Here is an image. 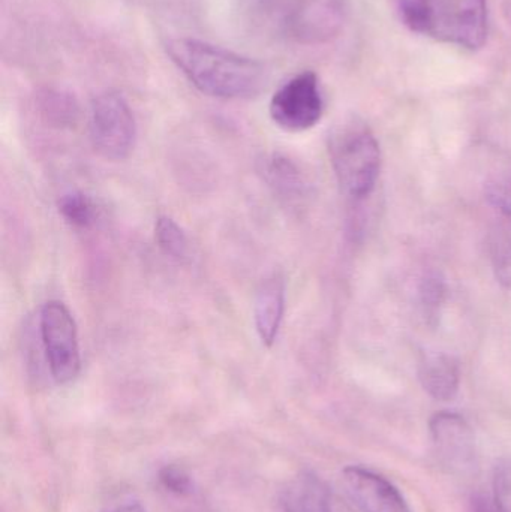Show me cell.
<instances>
[{
	"label": "cell",
	"mask_w": 511,
	"mask_h": 512,
	"mask_svg": "<svg viewBox=\"0 0 511 512\" xmlns=\"http://www.w3.org/2000/svg\"><path fill=\"white\" fill-rule=\"evenodd\" d=\"M329 156L342 192L353 200H365L380 176V144L368 123L350 116L333 126Z\"/></svg>",
	"instance_id": "cell-2"
},
{
	"label": "cell",
	"mask_w": 511,
	"mask_h": 512,
	"mask_svg": "<svg viewBox=\"0 0 511 512\" xmlns=\"http://www.w3.org/2000/svg\"><path fill=\"white\" fill-rule=\"evenodd\" d=\"M36 110L47 125L57 129L75 128L81 116L77 98L56 87H47L36 95Z\"/></svg>",
	"instance_id": "cell-14"
},
{
	"label": "cell",
	"mask_w": 511,
	"mask_h": 512,
	"mask_svg": "<svg viewBox=\"0 0 511 512\" xmlns=\"http://www.w3.org/2000/svg\"><path fill=\"white\" fill-rule=\"evenodd\" d=\"M507 12H509L511 18V5H509V8H507Z\"/></svg>",
	"instance_id": "cell-25"
},
{
	"label": "cell",
	"mask_w": 511,
	"mask_h": 512,
	"mask_svg": "<svg viewBox=\"0 0 511 512\" xmlns=\"http://www.w3.org/2000/svg\"><path fill=\"white\" fill-rule=\"evenodd\" d=\"M347 14L345 0H293L284 24L299 44L320 45L339 36Z\"/></svg>",
	"instance_id": "cell-7"
},
{
	"label": "cell",
	"mask_w": 511,
	"mask_h": 512,
	"mask_svg": "<svg viewBox=\"0 0 511 512\" xmlns=\"http://www.w3.org/2000/svg\"><path fill=\"white\" fill-rule=\"evenodd\" d=\"M432 447L449 471L470 474L477 466L476 436L468 421L456 412H437L429 421Z\"/></svg>",
	"instance_id": "cell-8"
},
{
	"label": "cell",
	"mask_w": 511,
	"mask_h": 512,
	"mask_svg": "<svg viewBox=\"0 0 511 512\" xmlns=\"http://www.w3.org/2000/svg\"><path fill=\"white\" fill-rule=\"evenodd\" d=\"M494 505L498 512H511V460L500 462L492 480Z\"/></svg>",
	"instance_id": "cell-21"
},
{
	"label": "cell",
	"mask_w": 511,
	"mask_h": 512,
	"mask_svg": "<svg viewBox=\"0 0 511 512\" xmlns=\"http://www.w3.org/2000/svg\"><path fill=\"white\" fill-rule=\"evenodd\" d=\"M501 216L489 240L492 268L497 282L504 289L511 288V216Z\"/></svg>",
	"instance_id": "cell-15"
},
{
	"label": "cell",
	"mask_w": 511,
	"mask_h": 512,
	"mask_svg": "<svg viewBox=\"0 0 511 512\" xmlns=\"http://www.w3.org/2000/svg\"><path fill=\"white\" fill-rule=\"evenodd\" d=\"M155 240L159 249L174 261L185 264L191 259V243L174 219L168 216H159L156 219Z\"/></svg>",
	"instance_id": "cell-16"
},
{
	"label": "cell",
	"mask_w": 511,
	"mask_h": 512,
	"mask_svg": "<svg viewBox=\"0 0 511 512\" xmlns=\"http://www.w3.org/2000/svg\"><path fill=\"white\" fill-rule=\"evenodd\" d=\"M59 213L66 224L77 230H89L98 219V207L89 195L71 192L59 200Z\"/></svg>",
	"instance_id": "cell-17"
},
{
	"label": "cell",
	"mask_w": 511,
	"mask_h": 512,
	"mask_svg": "<svg viewBox=\"0 0 511 512\" xmlns=\"http://www.w3.org/2000/svg\"><path fill=\"white\" fill-rule=\"evenodd\" d=\"M42 345L51 376L65 385L77 378L81 369L77 322L60 301H47L39 315Z\"/></svg>",
	"instance_id": "cell-4"
},
{
	"label": "cell",
	"mask_w": 511,
	"mask_h": 512,
	"mask_svg": "<svg viewBox=\"0 0 511 512\" xmlns=\"http://www.w3.org/2000/svg\"><path fill=\"white\" fill-rule=\"evenodd\" d=\"M420 307L423 318L431 327L440 322L441 310L447 297V285L444 277L437 271H429L423 276L419 286Z\"/></svg>",
	"instance_id": "cell-18"
},
{
	"label": "cell",
	"mask_w": 511,
	"mask_h": 512,
	"mask_svg": "<svg viewBox=\"0 0 511 512\" xmlns=\"http://www.w3.org/2000/svg\"><path fill=\"white\" fill-rule=\"evenodd\" d=\"M260 174L273 195L287 207H300L309 197V183L302 171L281 153L264 156Z\"/></svg>",
	"instance_id": "cell-11"
},
{
	"label": "cell",
	"mask_w": 511,
	"mask_h": 512,
	"mask_svg": "<svg viewBox=\"0 0 511 512\" xmlns=\"http://www.w3.org/2000/svg\"><path fill=\"white\" fill-rule=\"evenodd\" d=\"M278 501L282 512H333L329 487L311 471L291 478L279 493Z\"/></svg>",
	"instance_id": "cell-12"
},
{
	"label": "cell",
	"mask_w": 511,
	"mask_h": 512,
	"mask_svg": "<svg viewBox=\"0 0 511 512\" xmlns=\"http://www.w3.org/2000/svg\"><path fill=\"white\" fill-rule=\"evenodd\" d=\"M159 483L165 490L174 495H191L194 484L185 469L179 466L168 465L159 471Z\"/></svg>",
	"instance_id": "cell-22"
},
{
	"label": "cell",
	"mask_w": 511,
	"mask_h": 512,
	"mask_svg": "<svg viewBox=\"0 0 511 512\" xmlns=\"http://www.w3.org/2000/svg\"><path fill=\"white\" fill-rule=\"evenodd\" d=\"M423 390L438 402H452L461 385V366L449 354H428L419 364Z\"/></svg>",
	"instance_id": "cell-13"
},
{
	"label": "cell",
	"mask_w": 511,
	"mask_h": 512,
	"mask_svg": "<svg viewBox=\"0 0 511 512\" xmlns=\"http://www.w3.org/2000/svg\"><path fill=\"white\" fill-rule=\"evenodd\" d=\"M432 35L479 50L488 39V3L486 0H432Z\"/></svg>",
	"instance_id": "cell-6"
},
{
	"label": "cell",
	"mask_w": 511,
	"mask_h": 512,
	"mask_svg": "<svg viewBox=\"0 0 511 512\" xmlns=\"http://www.w3.org/2000/svg\"><path fill=\"white\" fill-rule=\"evenodd\" d=\"M108 512H146V510L138 502H129V504L120 505Z\"/></svg>",
	"instance_id": "cell-24"
},
{
	"label": "cell",
	"mask_w": 511,
	"mask_h": 512,
	"mask_svg": "<svg viewBox=\"0 0 511 512\" xmlns=\"http://www.w3.org/2000/svg\"><path fill=\"white\" fill-rule=\"evenodd\" d=\"M401 18L408 29L422 35H432L434 30V6L432 0H401Z\"/></svg>",
	"instance_id": "cell-19"
},
{
	"label": "cell",
	"mask_w": 511,
	"mask_h": 512,
	"mask_svg": "<svg viewBox=\"0 0 511 512\" xmlns=\"http://www.w3.org/2000/svg\"><path fill=\"white\" fill-rule=\"evenodd\" d=\"M90 140L107 161H125L137 141V122L128 101L119 92L101 93L90 105Z\"/></svg>",
	"instance_id": "cell-3"
},
{
	"label": "cell",
	"mask_w": 511,
	"mask_h": 512,
	"mask_svg": "<svg viewBox=\"0 0 511 512\" xmlns=\"http://www.w3.org/2000/svg\"><path fill=\"white\" fill-rule=\"evenodd\" d=\"M474 512H498L495 508L494 502H489L488 499L482 498V496H476L473 499Z\"/></svg>",
	"instance_id": "cell-23"
},
{
	"label": "cell",
	"mask_w": 511,
	"mask_h": 512,
	"mask_svg": "<svg viewBox=\"0 0 511 512\" xmlns=\"http://www.w3.org/2000/svg\"><path fill=\"white\" fill-rule=\"evenodd\" d=\"M164 48L189 83L212 98H255L269 80L266 65L260 60L201 39H168Z\"/></svg>",
	"instance_id": "cell-1"
},
{
	"label": "cell",
	"mask_w": 511,
	"mask_h": 512,
	"mask_svg": "<svg viewBox=\"0 0 511 512\" xmlns=\"http://www.w3.org/2000/svg\"><path fill=\"white\" fill-rule=\"evenodd\" d=\"M270 117L278 128L303 132L314 128L324 113L320 80L312 71L300 72L285 81L270 99Z\"/></svg>",
	"instance_id": "cell-5"
},
{
	"label": "cell",
	"mask_w": 511,
	"mask_h": 512,
	"mask_svg": "<svg viewBox=\"0 0 511 512\" xmlns=\"http://www.w3.org/2000/svg\"><path fill=\"white\" fill-rule=\"evenodd\" d=\"M485 192L489 204L500 215L511 216V165H504L491 174Z\"/></svg>",
	"instance_id": "cell-20"
},
{
	"label": "cell",
	"mask_w": 511,
	"mask_h": 512,
	"mask_svg": "<svg viewBox=\"0 0 511 512\" xmlns=\"http://www.w3.org/2000/svg\"><path fill=\"white\" fill-rule=\"evenodd\" d=\"M285 315V280L273 273L258 286L254 301L255 330L267 348L275 345Z\"/></svg>",
	"instance_id": "cell-10"
},
{
	"label": "cell",
	"mask_w": 511,
	"mask_h": 512,
	"mask_svg": "<svg viewBox=\"0 0 511 512\" xmlns=\"http://www.w3.org/2000/svg\"><path fill=\"white\" fill-rule=\"evenodd\" d=\"M342 487L360 512H411L398 487L362 466L342 471Z\"/></svg>",
	"instance_id": "cell-9"
}]
</instances>
